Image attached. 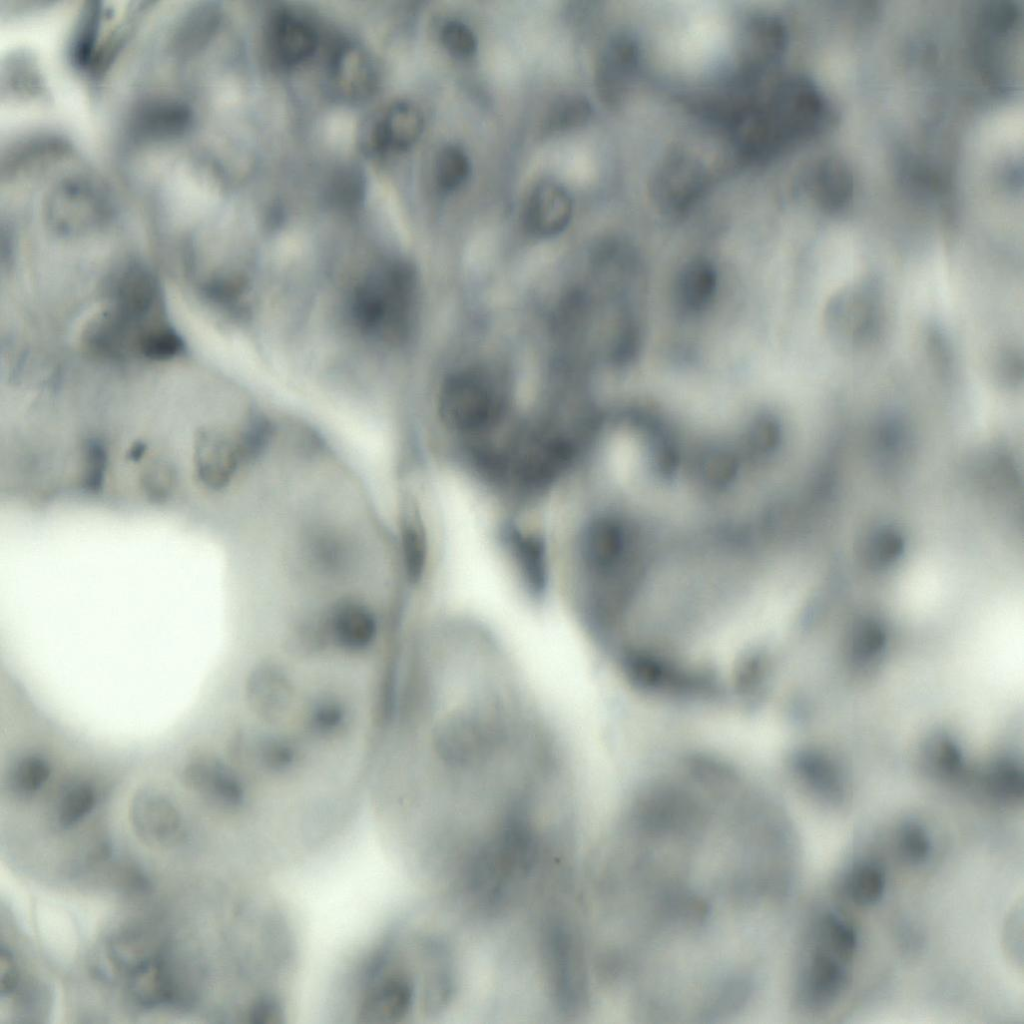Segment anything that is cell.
<instances>
[{
	"mask_svg": "<svg viewBox=\"0 0 1024 1024\" xmlns=\"http://www.w3.org/2000/svg\"><path fill=\"white\" fill-rule=\"evenodd\" d=\"M96 792L87 782H74L62 792L57 809L59 823L70 827L81 821L94 808Z\"/></svg>",
	"mask_w": 1024,
	"mask_h": 1024,
	"instance_id": "obj_16",
	"label": "cell"
},
{
	"mask_svg": "<svg viewBox=\"0 0 1024 1024\" xmlns=\"http://www.w3.org/2000/svg\"><path fill=\"white\" fill-rule=\"evenodd\" d=\"M329 79L334 92L346 100L369 96L376 84V70L370 56L359 46L344 44L330 62Z\"/></svg>",
	"mask_w": 1024,
	"mask_h": 1024,
	"instance_id": "obj_7",
	"label": "cell"
},
{
	"mask_svg": "<svg viewBox=\"0 0 1024 1024\" xmlns=\"http://www.w3.org/2000/svg\"><path fill=\"white\" fill-rule=\"evenodd\" d=\"M18 968L12 954L1 949L0 952V992L2 995L11 993L18 983Z\"/></svg>",
	"mask_w": 1024,
	"mask_h": 1024,
	"instance_id": "obj_26",
	"label": "cell"
},
{
	"mask_svg": "<svg viewBox=\"0 0 1024 1024\" xmlns=\"http://www.w3.org/2000/svg\"><path fill=\"white\" fill-rule=\"evenodd\" d=\"M269 32L272 53L283 65L302 63L313 54L317 46L313 28L289 12H278L271 21Z\"/></svg>",
	"mask_w": 1024,
	"mask_h": 1024,
	"instance_id": "obj_10",
	"label": "cell"
},
{
	"mask_svg": "<svg viewBox=\"0 0 1024 1024\" xmlns=\"http://www.w3.org/2000/svg\"><path fill=\"white\" fill-rule=\"evenodd\" d=\"M882 317V292L877 280L862 279L836 292L828 301L824 323L830 338L852 349L871 340Z\"/></svg>",
	"mask_w": 1024,
	"mask_h": 1024,
	"instance_id": "obj_3",
	"label": "cell"
},
{
	"mask_svg": "<svg viewBox=\"0 0 1024 1024\" xmlns=\"http://www.w3.org/2000/svg\"><path fill=\"white\" fill-rule=\"evenodd\" d=\"M998 381L1005 385H1015L1022 377V360L1012 351L1003 352L996 363Z\"/></svg>",
	"mask_w": 1024,
	"mask_h": 1024,
	"instance_id": "obj_25",
	"label": "cell"
},
{
	"mask_svg": "<svg viewBox=\"0 0 1024 1024\" xmlns=\"http://www.w3.org/2000/svg\"><path fill=\"white\" fill-rule=\"evenodd\" d=\"M444 47L454 56L470 57L477 49V39L471 28L457 20L446 22L440 32Z\"/></svg>",
	"mask_w": 1024,
	"mask_h": 1024,
	"instance_id": "obj_23",
	"label": "cell"
},
{
	"mask_svg": "<svg viewBox=\"0 0 1024 1024\" xmlns=\"http://www.w3.org/2000/svg\"><path fill=\"white\" fill-rule=\"evenodd\" d=\"M179 336L167 328H154L144 333L138 341V349L143 355L153 359H167L182 350Z\"/></svg>",
	"mask_w": 1024,
	"mask_h": 1024,
	"instance_id": "obj_21",
	"label": "cell"
},
{
	"mask_svg": "<svg viewBox=\"0 0 1024 1024\" xmlns=\"http://www.w3.org/2000/svg\"><path fill=\"white\" fill-rule=\"evenodd\" d=\"M572 209V200L562 186L544 182L535 187L529 197L525 223L532 234L551 237L567 227Z\"/></svg>",
	"mask_w": 1024,
	"mask_h": 1024,
	"instance_id": "obj_9",
	"label": "cell"
},
{
	"mask_svg": "<svg viewBox=\"0 0 1024 1024\" xmlns=\"http://www.w3.org/2000/svg\"><path fill=\"white\" fill-rule=\"evenodd\" d=\"M830 107L811 81L796 78L781 85L744 136L751 152L770 151L817 134L829 121Z\"/></svg>",
	"mask_w": 1024,
	"mask_h": 1024,
	"instance_id": "obj_1",
	"label": "cell"
},
{
	"mask_svg": "<svg viewBox=\"0 0 1024 1024\" xmlns=\"http://www.w3.org/2000/svg\"><path fill=\"white\" fill-rule=\"evenodd\" d=\"M442 422L468 438L490 432L501 420L504 401L490 378L479 370H461L447 377L438 396Z\"/></svg>",
	"mask_w": 1024,
	"mask_h": 1024,
	"instance_id": "obj_2",
	"label": "cell"
},
{
	"mask_svg": "<svg viewBox=\"0 0 1024 1024\" xmlns=\"http://www.w3.org/2000/svg\"><path fill=\"white\" fill-rule=\"evenodd\" d=\"M795 983V1001L808 1011H819L836 1001L848 986V963L809 938Z\"/></svg>",
	"mask_w": 1024,
	"mask_h": 1024,
	"instance_id": "obj_4",
	"label": "cell"
},
{
	"mask_svg": "<svg viewBox=\"0 0 1024 1024\" xmlns=\"http://www.w3.org/2000/svg\"><path fill=\"white\" fill-rule=\"evenodd\" d=\"M819 201L828 209H839L852 193V175L838 158H829L819 167L816 178Z\"/></svg>",
	"mask_w": 1024,
	"mask_h": 1024,
	"instance_id": "obj_15",
	"label": "cell"
},
{
	"mask_svg": "<svg viewBox=\"0 0 1024 1024\" xmlns=\"http://www.w3.org/2000/svg\"><path fill=\"white\" fill-rule=\"evenodd\" d=\"M672 600H673V596H672V597H671V598H670V599H669L668 601H669V602H671ZM668 601H667V602H668ZM667 602H666V603H667ZM665 605H666V604H665ZM665 605H664V606H665ZM661 613H662V612H661ZM640 637H641V635H639V637H638V638H640Z\"/></svg>",
	"mask_w": 1024,
	"mask_h": 1024,
	"instance_id": "obj_28",
	"label": "cell"
},
{
	"mask_svg": "<svg viewBox=\"0 0 1024 1024\" xmlns=\"http://www.w3.org/2000/svg\"><path fill=\"white\" fill-rule=\"evenodd\" d=\"M130 974L129 990L138 1004L152 1007L172 998V979L160 956L141 965Z\"/></svg>",
	"mask_w": 1024,
	"mask_h": 1024,
	"instance_id": "obj_14",
	"label": "cell"
},
{
	"mask_svg": "<svg viewBox=\"0 0 1024 1024\" xmlns=\"http://www.w3.org/2000/svg\"><path fill=\"white\" fill-rule=\"evenodd\" d=\"M399 536L403 577L410 585L417 586L427 568L428 538L421 511L411 496H405L401 503Z\"/></svg>",
	"mask_w": 1024,
	"mask_h": 1024,
	"instance_id": "obj_8",
	"label": "cell"
},
{
	"mask_svg": "<svg viewBox=\"0 0 1024 1024\" xmlns=\"http://www.w3.org/2000/svg\"><path fill=\"white\" fill-rule=\"evenodd\" d=\"M469 173L470 162L461 148L449 145L440 151L436 160V180L442 190H457L466 182Z\"/></svg>",
	"mask_w": 1024,
	"mask_h": 1024,
	"instance_id": "obj_19",
	"label": "cell"
},
{
	"mask_svg": "<svg viewBox=\"0 0 1024 1024\" xmlns=\"http://www.w3.org/2000/svg\"><path fill=\"white\" fill-rule=\"evenodd\" d=\"M591 114L589 103L579 96L560 98L549 109L545 128L552 132L565 131L582 126Z\"/></svg>",
	"mask_w": 1024,
	"mask_h": 1024,
	"instance_id": "obj_20",
	"label": "cell"
},
{
	"mask_svg": "<svg viewBox=\"0 0 1024 1024\" xmlns=\"http://www.w3.org/2000/svg\"><path fill=\"white\" fill-rule=\"evenodd\" d=\"M501 536L527 593L533 599H541L548 584L547 551L543 536L511 523L505 525Z\"/></svg>",
	"mask_w": 1024,
	"mask_h": 1024,
	"instance_id": "obj_5",
	"label": "cell"
},
{
	"mask_svg": "<svg viewBox=\"0 0 1024 1024\" xmlns=\"http://www.w3.org/2000/svg\"><path fill=\"white\" fill-rule=\"evenodd\" d=\"M132 818L144 836L163 841L177 831L179 815L173 804L155 789H144L132 803Z\"/></svg>",
	"mask_w": 1024,
	"mask_h": 1024,
	"instance_id": "obj_11",
	"label": "cell"
},
{
	"mask_svg": "<svg viewBox=\"0 0 1024 1024\" xmlns=\"http://www.w3.org/2000/svg\"><path fill=\"white\" fill-rule=\"evenodd\" d=\"M716 283L715 270L708 261L700 258L690 260L676 276L674 293L677 305L689 312L705 308L714 296Z\"/></svg>",
	"mask_w": 1024,
	"mask_h": 1024,
	"instance_id": "obj_13",
	"label": "cell"
},
{
	"mask_svg": "<svg viewBox=\"0 0 1024 1024\" xmlns=\"http://www.w3.org/2000/svg\"><path fill=\"white\" fill-rule=\"evenodd\" d=\"M634 64V46L627 39L616 38L604 49L597 66L596 82L606 102L614 103L623 95Z\"/></svg>",
	"mask_w": 1024,
	"mask_h": 1024,
	"instance_id": "obj_12",
	"label": "cell"
},
{
	"mask_svg": "<svg viewBox=\"0 0 1024 1024\" xmlns=\"http://www.w3.org/2000/svg\"><path fill=\"white\" fill-rule=\"evenodd\" d=\"M902 549V542L895 533L882 530L873 534L866 542L864 557L872 566H882L894 559Z\"/></svg>",
	"mask_w": 1024,
	"mask_h": 1024,
	"instance_id": "obj_24",
	"label": "cell"
},
{
	"mask_svg": "<svg viewBox=\"0 0 1024 1024\" xmlns=\"http://www.w3.org/2000/svg\"><path fill=\"white\" fill-rule=\"evenodd\" d=\"M896 846L899 855L910 864L926 860L931 848L927 833L916 824L905 825L899 831Z\"/></svg>",
	"mask_w": 1024,
	"mask_h": 1024,
	"instance_id": "obj_22",
	"label": "cell"
},
{
	"mask_svg": "<svg viewBox=\"0 0 1024 1024\" xmlns=\"http://www.w3.org/2000/svg\"><path fill=\"white\" fill-rule=\"evenodd\" d=\"M424 119L409 102H397L383 112L369 132V147L381 153L410 148L422 134Z\"/></svg>",
	"mask_w": 1024,
	"mask_h": 1024,
	"instance_id": "obj_6",
	"label": "cell"
},
{
	"mask_svg": "<svg viewBox=\"0 0 1024 1024\" xmlns=\"http://www.w3.org/2000/svg\"><path fill=\"white\" fill-rule=\"evenodd\" d=\"M929 349L939 369L945 371L950 365V352L948 345L938 330H933L929 335Z\"/></svg>",
	"mask_w": 1024,
	"mask_h": 1024,
	"instance_id": "obj_27",
	"label": "cell"
},
{
	"mask_svg": "<svg viewBox=\"0 0 1024 1024\" xmlns=\"http://www.w3.org/2000/svg\"><path fill=\"white\" fill-rule=\"evenodd\" d=\"M51 766L41 755L29 754L20 758L13 766L9 781L13 790L20 794L37 792L49 779Z\"/></svg>",
	"mask_w": 1024,
	"mask_h": 1024,
	"instance_id": "obj_18",
	"label": "cell"
},
{
	"mask_svg": "<svg viewBox=\"0 0 1024 1024\" xmlns=\"http://www.w3.org/2000/svg\"><path fill=\"white\" fill-rule=\"evenodd\" d=\"M885 873L878 864L864 862L852 871L848 890L853 901L862 906L879 901L885 889Z\"/></svg>",
	"mask_w": 1024,
	"mask_h": 1024,
	"instance_id": "obj_17",
	"label": "cell"
}]
</instances>
